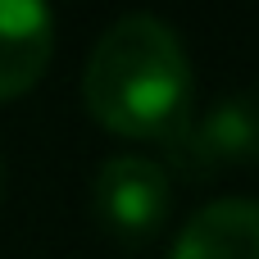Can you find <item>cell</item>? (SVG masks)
Segmentation results:
<instances>
[{
  "label": "cell",
  "mask_w": 259,
  "mask_h": 259,
  "mask_svg": "<svg viewBox=\"0 0 259 259\" xmlns=\"http://www.w3.org/2000/svg\"><path fill=\"white\" fill-rule=\"evenodd\" d=\"M159 146H164V173L168 168L178 178H209V173H219L209 150H205V141H200V132H196V118H182L168 137H159Z\"/></svg>",
  "instance_id": "cell-6"
},
{
  "label": "cell",
  "mask_w": 259,
  "mask_h": 259,
  "mask_svg": "<svg viewBox=\"0 0 259 259\" xmlns=\"http://www.w3.org/2000/svg\"><path fill=\"white\" fill-rule=\"evenodd\" d=\"M91 118L118 137L159 141L191 118V55L159 14H118L91 46L82 68Z\"/></svg>",
  "instance_id": "cell-1"
},
{
  "label": "cell",
  "mask_w": 259,
  "mask_h": 259,
  "mask_svg": "<svg viewBox=\"0 0 259 259\" xmlns=\"http://www.w3.org/2000/svg\"><path fill=\"white\" fill-rule=\"evenodd\" d=\"M55 55V14L36 0H0V100L23 96Z\"/></svg>",
  "instance_id": "cell-4"
},
{
  "label": "cell",
  "mask_w": 259,
  "mask_h": 259,
  "mask_svg": "<svg viewBox=\"0 0 259 259\" xmlns=\"http://www.w3.org/2000/svg\"><path fill=\"white\" fill-rule=\"evenodd\" d=\"M168 259H259V200L214 196L173 237Z\"/></svg>",
  "instance_id": "cell-3"
},
{
  "label": "cell",
  "mask_w": 259,
  "mask_h": 259,
  "mask_svg": "<svg viewBox=\"0 0 259 259\" xmlns=\"http://www.w3.org/2000/svg\"><path fill=\"white\" fill-rule=\"evenodd\" d=\"M196 132H200L214 168H223V164H259V91L219 96L196 118Z\"/></svg>",
  "instance_id": "cell-5"
},
{
  "label": "cell",
  "mask_w": 259,
  "mask_h": 259,
  "mask_svg": "<svg viewBox=\"0 0 259 259\" xmlns=\"http://www.w3.org/2000/svg\"><path fill=\"white\" fill-rule=\"evenodd\" d=\"M0 187H5V168H0Z\"/></svg>",
  "instance_id": "cell-7"
},
{
  "label": "cell",
  "mask_w": 259,
  "mask_h": 259,
  "mask_svg": "<svg viewBox=\"0 0 259 259\" xmlns=\"http://www.w3.org/2000/svg\"><path fill=\"white\" fill-rule=\"evenodd\" d=\"M173 209V182L159 159L118 150L91 178V214L118 241H150Z\"/></svg>",
  "instance_id": "cell-2"
}]
</instances>
